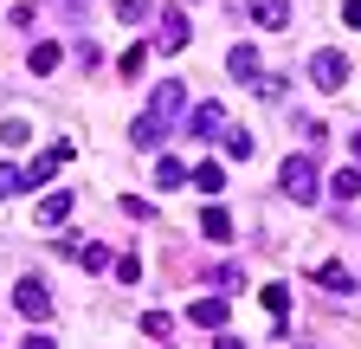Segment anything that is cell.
Masks as SVG:
<instances>
[{
    "instance_id": "1",
    "label": "cell",
    "mask_w": 361,
    "mask_h": 349,
    "mask_svg": "<svg viewBox=\"0 0 361 349\" xmlns=\"http://www.w3.org/2000/svg\"><path fill=\"white\" fill-rule=\"evenodd\" d=\"M278 188H284L297 207H316V194H323V174H316V155H284V168H278Z\"/></svg>"
},
{
    "instance_id": "2",
    "label": "cell",
    "mask_w": 361,
    "mask_h": 349,
    "mask_svg": "<svg viewBox=\"0 0 361 349\" xmlns=\"http://www.w3.org/2000/svg\"><path fill=\"white\" fill-rule=\"evenodd\" d=\"M13 311H20L26 324H45V317H52V291H45L39 278H20V285H13Z\"/></svg>"
},
{
    "instance_id": "3",
    "label": "cell",
    "mask_w": 361,
    "mask_h": 349,
    "mask_svg": "<svg viewBox=\"0 0 361 349\" xmlns=\"http://www.w3.org/2000/svg\"><path fill=\"white\" fill-rule=\"evenodd\" d=\"M310 78H316V91H342V84H348V59L342 52H316L310 59Z\"/></svg>"
},
{
    "instance_id": "4",
    "label": "cell",
    "mask_w": 361,
    "mask_h": 349,
    "mask_svg": "<svg viewBox=\"0 0 361 349\" xmlns=\"http://www.w3.org/2000/svg\"><path fill=\"white\" fill-rule=\"evenodd\" d=\"M149 110H155L161 123H180V110H188V91H180V78L155 84V97H149Z\"/></svg>"
},
{
    "instance_id": "5",
    "label": "cell",
    "mask_w": 361,
    "mask_h": 349,
    "mask_svg": "<svg viewBox=\"0 0 361 349\" xmlns=\"http://www.w3.org/2000/svg\"><path fill=\"white\" fill-rule=\"evenodd\" d=\"M65 162H71V143H52V149H45V155L26 168V188H45V182H52V174H59Z\"/></svg>"
},
{
    "instance_id": "6",
    "label": "cell",
    "mask_w": 361,
    "mask_h": 349,
    "mask_svg": "<svg viewBox=\"0 0 361 349\" xmlns=\"http://www.w3.org/2000/svg\"><path fill=\"white\" fill-rule=\"evenodd\" d=\"M161 136H168V123H161L155 110H142V117L129 123V143H135V149H161Z\"/></svg>"
},
{
    "instance_id": "7",
    "label": "cell",
    "mask_w": 361,
    "mask_h": 349,
    "mask_svg": "<svg viewBox=\"0 0 361 349\" xmlns=\"http://www.w3.org/2000/svg\"><path fill=\"white\" fill-rule=\"evenodd\" d=\"M32 220H39V227H65V220H71V194H45V201L32 207Z\"/></svg>"
},
{
    "instance_id": "8",
    "label": "cell",
    "mask_w": 361,
    "mask_h": 349,
    "mask_svg": "<svg viewBox=\"0 0 361 349\" xmlns=\"http://www.w3.org/2000/svg\"><path fill=\"white\" fill-rule=\"evenodd\" d=\"M245 13L258 26H290V0H245Z\"/></svg>"
},
{
    "instance_id": "9",
    "label": "cell",
    "mask_w": 361,
    "mask_h": 349,
    "mask_svg": "<svg viewBox=\"0 0 361 349\" xmlns=\"http://www.w3.org/2000/svg\"><path fill=\"white\" fill-rule=\"evenodd\" d=\"M188 39H194L188 13H174V7H168V13H161V46H168V52H180V46H188Z\"/></svg>"
},
{
    "instance_id": "10",
    "label": "cell",
    "mask_w": 361,
    "mask_h": 349,
    "mask_svg": "<svg viewBox=\"0 0 361 349\" xmlns=\"http://www.w3.org/2000/svg\"><path fill=\"white\" fill-rule=\"evenodd\" d=\"M226 71H233V78H258V46H226Z\"/></svg>"
},
{
    "instance_id": "11",
    "label": "cell",
    "mask_w": 361,
    "mask_h": 349,
    "mask_svg": "<svg viewBox=\"0 0 361 349\" xmlns=\"http://www.w3.org/2000/svg\"><path fill=\"white\" fill-rule=\"evenodd\" d=\"M252 91H258L264 104H284V97H290V78H284V71H258V78H252Z\"/></svg>"
},
{
    "instance_id": "12",
    "label": "cell",
    "mask_w": 361,
    "mask_h": 349,
    "mask_svg": "<svg viewBox=\"0 0 361 349\" xmlns=\"http://www.w3.org/2000/svg\"><path fill=\"white\" fill-rule=\"evenodd\" d=\"M26 71H32V78H52V71H59V46H52V39H39V46L26 52Z\"/></svg>"
},
{
    "instance_id": "13",
    "label": "cell",
    "mask_w": 361,
    "mask_h": 349,
    "mask_svg": "<svg viewBox=\"0 0 361 349\" xmlns=\"http://www.w3.org/2000/svg\"><path fill=\"white\" fill-rule=\"evenodd\" d=\"M226 129H233V123H226L219 104H200V110H194V136H226Z\"/></svg>"
},
{
    "instance_id": "14",
    "label": "cell",
    "mask_w": 361,
    "mask_h": 349,
    "mask_svg": "<svg viewBox=\"0 0 361 349\" xmlns=\"http://www.w3.org/2000/svg\"><path fill=\"white\" fill-rule=\"evenodd\" d=\"M188 317H194L200 330H219V324H226V297H200V304H188Z\"/></svg>"
},
{
    "instance_id": "15",
    "label": "cell",
    "mask_w": 361,
    "mask_h": 349,
    "mask_svg": "<svg viewBox=\"0 0 361 349\" xmlns=\"http://www.w3.org/2000/svg\"><path fill=\"white\" fill-rule=\"evenodd\" d=\"M258 297H264V311H271V324L284 330V317H290V291H284V285H264Z\"/></svg>"
},
{
    "instance_id": "16",
    "label": "cell",
    "mask_w": 361,
    "mask_h": 349,
    "mask_svg": "<svg viewBox=\"0 0 361 349\" xmlns=\"http://www.w3.org/2000/svg\"><path fill=\"white\" fill-rule=\"evenodd\" d=\"M200 233L207 239H233V213H226V207H207L200 213Z\"/></svg>"
},
{
    "instance_id": "17",
    "label": "cell",
    "mask_w": 361,
    "mask_h": 349,
    "mask_svg": "<svg viewBox=\"0 0 361 349\" xmlns=\"http://www.w3.org/2000/svg\"><path fill=\"white\" fill-rule=\"evenodd\" d=\"M329 194H336V201H355V194H361V168H336V174H329Z\"/></svg>"
},
{
    "instance_id": "18",
    "label": "cell",
    "mask_w": 361,
    "mask_h": 349,
    "mask_svg": "<svg viewBox=\"0 0 361 349\" xmlns=\"http://www.w3.org/2000/svg\"><path fill=\"white\" fill-rule=\"evenodd\" d=\"M207 285L233 297V291H245V272H239V266H213V272H207Z\"/></svg>"
},
{
    "instance_id": "19",
    "label": "cell",
    "mask_w": 361,
    "mask_h": 349,
    "mask_svg": "<svg viewBox=\"0 0 361 349\" xmlns=\"http://www.w3.org/2000/svg\"><path fill=\"white\" fill-rule=\"evenodd\" d=\"M194 188H200V194H219V188H226V168H219V162H200V168H194Z\"/></svg>"
},
{
    "instance_id": "20",
    "label": "cell",
    "mask_w": 361,
    "mask_h": 349,
    "mask_svg": "<svg viewBox=\"0 0 361 349\" xmlns=\"http://www.w3.org/2000/svg\"><path fill=\"white\" fill-rule=\"evenodd\" d=\"M13 194H26V168L0 162V201H13Z\"/></svg>"
},
{
    "instance_id": "21",
    "label": "cell",
    "mask_w": 361,
    "mask_h": 349,
    "mask_svg": "<svg viewBox=\"0 0 361 349\" xmlns=\"http://www.w3.org/2000/svg\"><path fill=\"white\" fill-rule=\"evenodd\" d=\"M316 285H323V291H355V278L342 266H316Z\"/></svg>"
},
{
    "instance_id": "22",
    "label": "cell",
    "mask_w": 361,
    "mask_h": 349,
    "mask_svg": "<svg viewBox=\"0 0 361 349\" xmlns=\"http://www.w3.org/2000/svg\"><path fill=\"white\" fill-rule=\"evenodd\" d=\"M110 7H116V20H149L155 0H110Z\"/></svg>"
},
{
    "instance_id": "23",
    "label": "cell",
    "mask_w": 361,
    "mask_h": 349,
    "mask_svg": "<svg viewBox=\"0 0 361 349\" xmlns=\"http://www.w3.org/2000/svg\"><path fill=\"white\" fill-rule=\"evenodd\" d=\"M110 259H116V252H104V246H78V266H84V272H104Z\"/></svg>"
},
{
    "instance_id": "24",
    "label": "cell",
    "mask_w": 361,
    "mask_h": 349,
    "mask_svg": "<svg viewBox=\"0 0 361 349\" xmlns=\"http://www.w3.org/2000/svg\"><path fill=\"white\" fill-rule=\"evenodd\" d=\"M32 136V129H26V117H7V123H0V143H7V149H20Z\"/></svg>"
},
{
    "instance_id": "25",
    "label": "cell",
    "mask_w": 361,
    "mask_h": 349,
    "mask_svg": "<svg viewBox=\"0 0 361 349\" xmlns=\"http://www.w3.org/2000/svg\"><path fill=\"white\" fill-rule=\"evenodd\" d=\"M155 182L161 188H180V182H188V168H180V162H155Z\"/></svg>"
},
{
    "instance_id": "26",
    "label": "cell",
    "mask_w": 361,
    "mask_h": 349,
    "mask_svg": "<svg viewBox=\"0 0 361 349\" xmlns=\"http://www.w3.org/2000/svg\"><path fill=\"white\" fill-rule=\"evenodd\" d=\"M149 52H155V46H129V52H123V78L142 71V65H149Z\"/></svg>"
},
{
    "instance_id": "27",
    "label": "cell",
    "mask_w": 361,
    "mask_h": 349,
    "mask_svg": "<svg viewBox=\"0 0 361 349\" xmlns=\"http://www.w3.org/2000/svg\"><path fill=\"white\" fill-rule=\"evenodd\" d=\"M123 213H129V220H155V207H149L142 194H129V201H123Z\"/></svg>"
},
{
    "instance_id": "28",
    "label": "cell",
    "mask_w": 361,
    "mask_h": 349,
    "mask_svg": "<svg viewBox=\"0 0 361 349\" xmlns=\"http://www.w3.org/2000/svg\"><path fill=\"white\" fill-rule=\"evenodd\" d=\"M142 330H149V336H168L174 324H168V311H149V317H142Z\"/></svg>"
},
{
    "instance_id": "29",
    "label": "cell",
    "mask_w": 361,
    "mask_h": 349,
    "mask_svg": "<svg viewBox=\"0 0 361 349\" xmlns=\"http://www.w3.org/2000/svg\"><path fill=\"white\" fill-rule=\"evenodd\" d=\"M342 20H348V26H361V0H342Z\"/></svg>"
},
{
    "instance_id": "30",
    "label": "cell",
    "mask_w": 361,
    "mask_h": 349,
    "mask_svg": "<svg viewBox=\"0 0 361 349\" xmlns=\"http://www.w3.org/2000/svg\"><path fill=\"white\" fill-rule=\"evenodd\" d=\"M213 349H245V343H239V336H219V343H213Z\"/></svg>"
},
{
    "instance_id": "31",
    "label": "cell",
    "mask_w": 361,
    "mask_h": 349,
    "mask_svg": "<svg viewBox=\"0 0 361 349\" xmlns=\"http://www.w3.org/2000/svg\"><path fill=\"white\" fill-rule=\"evenodd\" d=\"M26 349H52V336H32V343H26Z\"/></svg>"
},
{
    "instance_id": "32",
    "label": "cell",
    "mask_w": 361,
    "mask_h": 349,
    "mask_svg": "<svg viewBox=\"0 0 361 349\" xmlns=\"http://www.w3.org/2000/svg\"><path fill=\"white\" fill-rule=\"evenodd\" d=\"M348 149H355V162H361V129H355V136H348Z\"/></svg>"
}]
</instances>
